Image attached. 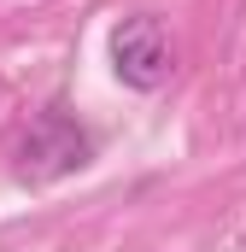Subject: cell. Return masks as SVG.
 Here are the masks:
<instances>
[{"label": "cell", "mask_w": 246, "mask_h": 252, "mask_svg": "<svg viewBox=\"0 0 246 252\" xmlns=\"http://www.w3.org/2000/svg\"><path fill=\"white\" fill-rule=\"evenodd\" d=\"M88 158H94V135L76 124L64 106H47L30 124V135L18 141V176L24 182H53L64 170H82Z\"/></svg>", "instance_id": "obj_1"}, {"label": "cell", "mask_w": 246, "mask_h": 252, "mask_svg": "<svg viewBox=\"0 0 246 252\" xmlns=\"http://www.w3.org/2000/svg\"><path fill=\"white\" fill-rule=\"evenodd\" d=\"M112 70H118V82L141 88V94L170 82L176 53H170V35H164V24L153 12H135V18H123L112 30Z\"/></svg>", "instance_id": "obj_2"}]
</instances>
